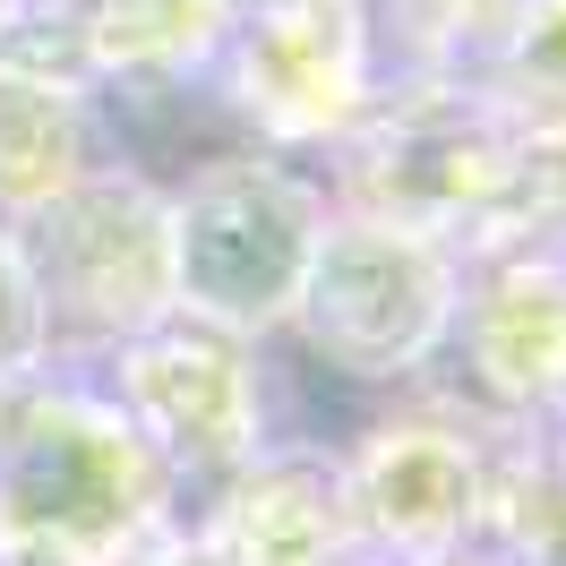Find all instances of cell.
I'll return each mask as SVG.
<instances>
[{
	"instance_id": "7",
	"label": "cell",
	"mask_w": 566,
	"mask_h": 566,
	"mask_svg": "<svg viewBox=\"0 0 566 566\" xmlns=\"http://www.w3.org/2000/svg\"><path fill=\"white\" fill-rule=\"evenodd\" d=\"M490 447L497 429L463 421L438 395H403L395 412L335 447V490L353 506V532L378 566H421L481 549V497H490Z\"/></svg>"
},
{
	"instance_id": "11",
	"label": "cell",
	"mask_w": 566,
	"mask_h": 566,
	"mask_svg": "<svg viewBox=\"0 0 566 566\" xmlns=\"http://www.w3.org/2000/svg\"><path fill=\"white\" fill-rule=\"evenodd\" d=\"M95 164H112L95 95L61 70L0 61V223H27L61 189H77Z\"/></svg>"
},
{
	"instance_id": "4",
	"label": "cell",
	"mask_w": 566,
	"mask_h": 566,
	"mask_svg": "<svg viewBox=\"0 0 566 566\" xmlns=\"http://www.w3.org/2000/svg\"><path fill=\"white\" fill-rule=\"evenodd\" d=\"M9 232L35 275L61 369H95L129 335L172 318V198L129 164H95Z\"/></svg>"
},
{
	"instance_id": "16",
	"label": "cell",
	"mask_w": 566,
	"mask_h": 566,
	"mask_svg": "<svg viewBox=\"0 0 566 566\" xmlns=\"http://www.w3.org/2000/svg\"><path fill=\"white\" fill-rule=\"evenodd\" d=\"M421 566H506V558H490V549H455V558H421Z\"/></svg>"
},
{
	"instance_id": "10",
	"label": "cell",
	"mask_w": 566,
	"mask_h": 566,
	"mask_svg": "<svg viewBox=\"0 0 566 566\" xmlns=\"http://www.w3.org/2000/svg\"><path fill=\"white\" fill-rule=\"evenodd\" d=\"M35 35L52 43L43 70L77 77L86 95H104V86H180V77L214 70V52L232 35V0H35V27L18 35V52Z\"/></svg>"
},
{
	"instance_id": "2",
	"label": "cell",
	"mask_w": 566,
	"mask_h": 566,
	"mask_svg": "<svg viewBox=\"0 0 566 566\" xmlns=\"http://www.w3.org/2000/svg\"><path fill=\"white\" fill-rule=\"evenodd\" d=\"M455 292H463L455 249L369 223V214L326 198L318 249H310L301 292L283 310V344L310 369H326L335 387L412 395L438 369V344L455 326Z\"/></svg>"
},
{
	"instance_id": "3",
	"label": "cell",
	"mask_w": 566,
	"mask_h": 566,
	"mask_svg": "<svg viewBox=\"0 0 566 566\" xmlns=\"http://www.w3.org/2000/svg\"><path fill=\"white\" fill-rule=\"evenodd\" d=\"M172 318H198L241 344H275L301 266L326 223V180L301 155L232 146L172 189Z\"/></svg>"
},
{
	"instance_id": "6",
	"label": "cell",
	"mask_w": 566,
	"mask_h": 566,
	"mask_svg": "<svg viewBox=\"0 0 566 566\" xmlns=\"http://www.w3.org/2000/svg\"><path fill=\"white\" fill-rule=\"evenodd\" d=\"M214 104L266 155H326L378 95V52L360 0H232L214 52Z\"/></svg>"
},
{
	"instance_id": "1",
	"label": "cell",
	"mask_w": 566,
	"mask_h": 566,
	"mask_svg": "<svg viewBox=\"0 0 566 566\" xmlns=\"http://www.w3.org/2000/svg\"><path fill=\"white\" fill-rule=\"evenodd\" d=\"M189 497L86 369L0 387V566H129Z\"/></svg>"
},
{
	"instance_id": "12",
	"label": "cell",
	"mask_w": 566,
	"mask_h": 566,
	"mask_svg": "<svg viewBox=\"0 0 566 566\" xmlns=\"http://www.w3.org/2000/svg\"><path fill=\"white\" fill-rule=\"evenodd\" d=\"M481 549L506 566H558V421L497 429L490 497H481Z\"/></svg>"
},
{
	"instance_id": "14",
	"label": "cell",
	"mask_w": 566,
	"mask_h": 566,
	"mask_svg": "<svg viewBox=\"0 0 566 566\" xmlns=\"http://www.w3.org/2000/svg\"><path fill=\"white\" fill-rule=\"evenodd\" d=\"M129 566H214V558L189 541V532H164V541H155V549H138Z\"/></svg>"
},
{
	"instance_id": "5",
	"label": "cell",
	"mask_w": 566,
	"mask_h": 566,
	"mask_svg": "<svg viewBox=\"0 0 566 566\" xmlns=\"http://www.w3.org/2000/svg\"><path fill=\"white\" fill-rule=\"evenodd\" d=\"M112 395V412L146 438V455L198 497L207 481L241 472L275 438V387H266V344L214 335L198 318H155L120 353L86 369Z\"/></svg>"
},
{
	"instance_id": "8",
	"label": "cell",
	"mask_w": 566,
	"mask_h": 566,
	"mask_svg": "<svg viewBox=\"0 0 566 566\" xmlns=\"http://www.w3.org/2000/svg\"><path fill=\"white\" fill-rule=\"evenodd\" d=\"M566 387V266L558 249H506V258H472L455 292V326L438 344L412 395L455 403L481 429H541L558 421Z\"/></svg>"
},
{
	"instance_id": "13",
	"label": "cell",
	"mask_w": 566,
	"mask_h": 566,
	"mask_svg": "<svg viewBox=\"0 0 566 566\" xmlns=\"http://www.w3.org/2000/svg\"><path fill=\"white\" fill-rule=\"evenodd\" d=\"M43 369H61V360H52V326H43L35 275H27V258H18V232L0 223V387L43 378Z\"/></svg>"
},
{
	"instance_id": "15",
	"label": "cell",
	"mask_w": 566,
	"mask_h": 566,
	"mask_svg": "<svg viewBox=\"0 0 566 566\" xmlns=\"http://www.w3.org/2000/svg\"><path fill=\"white\" fill-rule=\"evenodd\" d=\"M35 27V0H0V61L18 52V35Z\"/></svg>"
},
{
	"instance_id": "9",
	"label": "cell",
	"mask_w": 566,
	"mask_h": 566,
	"mask_svg": "<svg viewBox=\"0 0 566 566\" xmlns=\"http://www.w3.org/2000/svg\"><path fill=\"white\" fill-rule=\"evenodd\" d=\"M180 532L214 566H378L335 490V447H301V438H266L241 472L207 481Z\"/></svg>"
}]
</instances>
